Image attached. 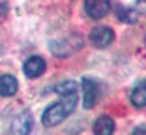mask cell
I'll list each match as a JSON object with an SVG mask.
<instances>
[{
	"mask_svg": "<svg viewBox=\"0 0 146 135\" xmlns=\"http://www.w3.org/2000/svg\"><path fill=\"white\" fill-rule=\"evenodd\" d=\"M78 106V94L70 95H61V99L58 103L50 105L45 108V112L42 114V122L43 126L52 128L56 124H60L61 121H65V117H69Z\"/></svg>",
	"mask_w": 146,
	"mask_h": 135,
	"instance_id": "cell-1",
	"label": "cell"
},
{
	"mask_svg": "<svg viewBox=\"0 0 146 135\" xmlns=\"http://www.w3.org/2000/svg\"><path fill=\"white\" fill-rule=\"evenodd\" d=\"M31 128H33V114L31 110H24L13 119L7 135H29Z\"/></svg>",
	"mask_w": 146,
	"mask_h": 135,
	"instance_id": "cell-2",
	"label": "cell"
},
{
	"mask_svg": "<svg viewBox=\"0 0 146 135\" xmlns=\"http://www.w3.org/2000/svg\"><path fill=\"white\" fill-rule=\"evenodd\" d=\"M81 92H83V106H85L87 110L94 108L96 103L99 101V87H98V83L94 79H90V77H83Z\"/></svg>",
	"mask_w": 146,
	"mask_h": 135,
	"instance_id": "cell-3",
	"label": "cell"
},
{
	"mask_svg": "<svg viewBox=\"0 0 146 135\" xmlns=\"http://www.w3.org/2000/svg\"><path fill=\"white\" fill-rule=\"evenodd\" d=\"M114 31L110 29V27H105V25H99V27H94L90 31V42L94 47L98 49H106L108 45L114 42Z\"/></svg>",
	"mask_w": 146,
	"mask_h": 135,
	"instance_id": "cell-4",
	"label": "cell"
},
{
	"mask_svg": "<svg viewBox=\"0 0 146 135\" xmlns=\"http://www.w3.org/2000/svg\"><path fill=\"white\" fill-rule=\"evenodd\" d=\"M83 7L88 18L99 20L110 13V0H85Z\"/></svg>",
	"mask_w": 146,
	"mask_h": 135,
	"instance_id": "cell-5",
	"label": "cell"
},
{
	"mask_svg": "<svg viewBox=\"0 0 146 135\" xmlns=\"http://www.w3.org/2000/svg\"><path fill=\"white\" fill-rule=\"evenodd\" d=\"M45 69H47L45 60L40 58V56H31V58H27L25 63H24V74L27 77H31V79L40 77L43 72H45Z\"/></svg>",
	"mask_w": 146,
	"mask_h": 135,
	"instance_id": "cell-6",
	"label": "cell"
},
{
	"mask_svg": "<svg viewBox=\"0 0 146 135\" xmlns=\"http://www.w3.org/2000/svg\"><path fill=\"white\" fill-rule=\"evenodd\" d=\"M92 130H94V135H114V132H115V122L108 115H101V117H98V119H96Z\"/></svg>",
	"mask_w": 146,
	"mask_h": 135,
	"instance_id": "cell-7",
	"label": "cell"
},
{
	"mask_svg": "<svg viewBox=\"0 0 146 135\" xmlns=\"http://www.w3.org/2000/svg\"><path fill=\"white\" fill-rule=\"evenodd\" d=\"M16 90H18V81L15 76H0V97H11L16 94Z\"/></svg>",
	"mask_w": 146,
	"mask_h": 135,
	"instance_id": "cell-8",
	"label": "cell"
},
{
	"mask_svg": "<svg viewBox=\"0 0 146 135\" xmlns=\"http://www.w3.org/2000/svg\"><path fill=\"white\" fill-rule=\"evenodd\" d=\"M130 99H132V105L137 106V108H144L146 106V79H143L135 88L132 90Z\"/></svg>",
	"mask_w": 146,
	"mask_h": 135,
	"instance_id": "cell-9",
	"label": "cell"
},
{
	"mask_svg": "<svg viewBox=\"0 0 146 135\" xmlns=\"http://www.w3.org/2000/svg\"><path fill=\"white\" fill-rule=\"evenodd\" d=\"M115 13H117V18L121 22H125V24H135L139 20V13L133 7H123V5H119L115 9Z\"/></svg>",
	"mask_w": 146,
	"mask_h": 135,
	"instance_id": "cell-10",
	"label": "cell"
},
{
	"mask_svg": "<svg viewBox=\"0 0 146 135\" xmlns=\"http://www.w3.org/2000/svg\"><path fill=\"white\" fill-rule=\"evenodd\" d=\"M54 92L58 95H70V94H78V83L76 81H61L60 85H56Z\"/></svg>",
	"mask_w": 146,
	"mask_h": 135,
	"instance_id": "cell-11",
	"label": "cell"
},
{
	"mask_svg": "<svg viewBox=\"0 0 146 135\" xmlns=\"http://www.w3.org/2000/svg\"><path fill=\"white\" fill-rule=\"evenodd\" d=\"M132 135H146V124H139L135 130L132 132Z\"/></svg>",
	"mask_w": 146,
	"mask_h": 135,
	"instance_id": "cell-12",
	"label": "cell"
},
{
	"mask_svg": "<svg viewBox=\"0 0 146 135\" xmlns=\"http://www.w3.org/2000/svg\"><path fill=\"white\" fill-rule=\"evenodd\" d=\"M139 2H144V4H146V0H139Z\"/></svg>",
	"mask_w": 146,
	"mask_h": 135,
	"instance_id": "cell-13",
	"label": "cell"
}]
</instances>
